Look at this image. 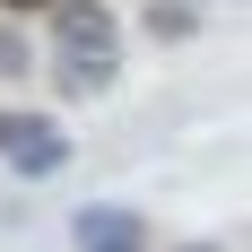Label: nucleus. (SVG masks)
<instances>
[{
  "mask_svg": "<svg viewBox=\"0 0 252 252\" xmlns=\"http://www.w3.org/2000/svg\"><path fill=\"white\" fill-rule=\"evenodd\" d=\"M122 78V26L104 0H52V87L78 104L113 96Z\"/></svg>",
  "mask_w": 252,
  "mask_h": 252,
  "instance_id": "1",
  "label": "nucleus"
},
{
  "mask_svg": "<svg viewBox=\"0 0 252 252\" xmlns=\"http://www.w3.org/2000/svg\"><path fill=\"white\" fill-rule=\"evenodd\" d=\"M0 157H9V174H18V183H52L61 165H70V130L52 122V113L0 104Z\"/></svg>",
  "mask_w": 252,
  "mask_h": 252,
  "instance_id": "2",
  "label": "nucleus"
},
{
  "mask_svg": "<svg viewBox=\"0 0 252 252\" xmlns=\"http://www.w3.org/2000/svg\"><path fill=\"white\" fill-rule=\"evenodd\" d=\"M78 252H148V218L122 200H96V209H78Z\"/></svg>",
  "mask_w": 252,
  "mask_h": 252,
  "instance_id": "3",
  "label": "nucleus"
},
{
  "mask_svg": "<svg viewBox=\"0 0 252 252\" xmlns=\"http://www.w3.org/2000/svg\"><path fill=\"white\" fill-rule=\"evenodd\" d=\"M139 26H148L157 44H191V35H200V0H148Z\"/></svg>",
  "mask_w": 252,
  "mask_h": 252,
  "instance_id": "4",
  "label": "nucleus"
},
{
  "mask_svg": "<svg viewBox=\"0 0 252 252\" xmlns=\"http://www.w3.org/2000/svg\"><path fill=\"white\" fill-rule=\"evenodd\" d=\"M35 70V52H26V35L18 26H0V78H26Z\"/></svg>",
  "mask_w": 252,
  "mask_h": 252,
  "instance_id": "5",
  "label": "nucleus"
},
{
  "mask_svg": "<svg viewBox=\"0 0 252 252\" xmlns=\"http://www.w3.org/2000/svg\"><path fill=\"white\" fill-rule=\"evenodd\" d=\"M0 9H52V0H0Z\"/></svg>",
  "mask_w": 252,
  "mask_h": 252,
  "instance_id": "6",
  "label": "nucleus"
},
{
  "mask_svg": "<svg viewBox=\"0 0 252 252\" xmlns=\"http://www.w3.org/2000/svg\"><path fill=\"white\" fill-rule=\"evenodd\" d=\"M183 252H226V244H209V235H200V244H183Z\"/></svg>",
  "mask_w": 252,
  "mask_h": 252,
  "instance_id": "7",
  "label": "nucleus"
}]
</instances>
